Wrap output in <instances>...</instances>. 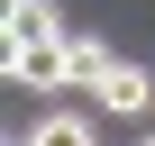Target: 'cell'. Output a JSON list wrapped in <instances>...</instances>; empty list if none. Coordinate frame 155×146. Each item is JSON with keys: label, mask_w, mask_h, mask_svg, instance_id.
<instances>
[{"label": "cell", "mask_w": 155, "mask_h": 146, "mask_svg": "<svg viewBox=\"0 0 155 146\" xmlns=\"http://www.w3.org/2000/svg\"><path fill=\"white\" fill-rule=\"evenodd\" d=\"M46 37H64L55 0H0V46H46Z\"/></svg>", "instance_id": "cell-2"}, {"label": "cell", "mask_w": 155, "mask_h": 146, "mask_svg": "<svg viewBox=\"0 0 155 146\" xmlns=\"http://www.w3.org/2000/svg\"><path fill=\"white\" fill-rule=\"evenodd\" d=\"M146 146H155V137H146Z\"/></svg>", "instance_id": "cell-6"}, {"label": "cell", "mask_w": 155, "mask_h": 146, "mask_svg": "<svg viewBox=\"0 0 155 146\" xmlns=\"http://www.w3.org/2000/svg\"><path fill=\"white\" fill-rule=\"evenodd\" d=\"M91 101H101V110H119V119H128V110H146V101H155V73H146V64H119V73H110V82H101V91H91Z\"/></svg>", "instance_id": "cell-3"}, {"label": "cell", "mask_w": 155, "mask_h": 146, "mask_svg": "<svg viewBox=\"0 0 155 146\" xmlns=\"http://www.w3.org/2000/svg\"><path fill=\"white\" fill-rule=\"evenodd\" d=\"M0 73L28 91H64L73 82V37H46V46H0Z\"/></svg>", "instance_id": "cell-1"}, {"label": "cell", "mask_w": 155, "mask_h": 146, "mask_svg": "<svg viewBox=\"0 0 155 146\" xmlns=\"http://www.w3.org/2000/svg\"><path fill=\"white\" fill-rule=\"evenodd\" d=\"M18 146H101V137H91V119H82V110H46Z\"/></svg>", "instance_id": "cell-4"}, {"label": "cell", "mask_w": 155, "mask_h": 146, "mask_svg": "<svg viewBox=\"0 0 155 146\" xmlns=\"http://www.w3.org/2000/svg\"><path fill=\"white\" fill-rule=\"evenodd\" d=\"M119 73V55H110V37H73V91H101Z\"/></svg>", "instance_id": "cell-5"}]
</instances>
